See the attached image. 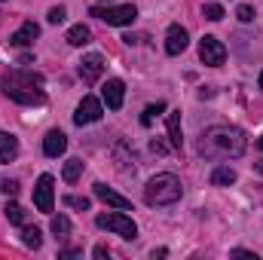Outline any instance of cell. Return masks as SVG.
Returning a JSON list of instances; mask_svg holds the SVG:
<instances>
[{
	"label": "cell",
	"mask_w": 263,
	"mask_h": 260,
	"mask_svg": "<svg viewBox=\"0 0 263 260\" xmlns=\"http://www.w3.org/2000/svg\"><path fill=\"white\" fill-rule=\"evenodd\" d=\"M196 150L205 159H236L245 153V135L236 126H211L202 132Z\"/></svg>",
	"instance_id": "cell-1"
},
{
	"label": "cell",
	"mask_w": 263,
	"mask_h": 260,
	"mask_svg": "<svg viewBox=\"0 0 263 260\" xmlns=\"http://www.w3.org/2000/svg\"><path fill=\"white\" fill-rule=\"evenodd\" d=\"M184 193V187H181V178L178 175H156V178H150L147 181V187H144V202L147 205H175L178 199Z\"/></svg>",
	"instance_id": "cell-2"
},
{
	"label": "cell",
	"mask_w": 263,
	"mask_h": 260,
	"mask_svg": "<svg viewBox=\"0 0 263 260\" xmlns=\"http://www.w3.org/2000/svg\"><path fill=\"white\" fill-rule=\"evenodd\" d=\"M95 224H98L101 230H110V233L123 236V239H135V236H138L135 220H132L129 214H123V211H107V214H98V217H95Z\"/></svg>",
	"instance_id": "cell-3"
},
{
	"label": "cell",
	"mask_w": 263,
	"mask_h": 260,
	"mask_svg": "<svg viewBox=\"0 0 263 260\" xmlns=\"http://www.w3.org/2000/svg\"><path fill=\"white\" fill-rule=\"evenodd\" d=\"M92 15L104 18L107 25L123 28V25H132V22L138 18V9H135L132 3H123V6H92Z\"/></svg>",
	"instance_id": "cell-4"
},
{
	"label": "cell",
	"mask_w": 263,
	"mask_h": 260,
	"mask_svg": "<svg viewBox=\"0 0 263 260\" xmlns=\"http://www.w3.org/2000/svg\"><path fill=\"white\" fill-rule=\"evenodd\" d=\"M6 89V98H12V101H18V104H43L46 101V95H43V89H34V86H28V83H15V80H6L3 83Z\"/></svg>",
	"instance_id": "cell-5"
},
{
	"label": "cell",
	"mask_w": 263,
	"mask_h": 260,
	"mask_svg": "<svg viewBox=\"0 0 263 260\" xmlns=\"http://www.w3.org/2000/svg\"><path fill=\"white\" fill-rule=\"evenodd\" d=\"M199 59H202V65H223V59H227V46L217 40V37H211V34H205L202 40H199Z\"/></svg>",
	"instance_id": "cell-6"
},
{
	"label": "cell",
	"mask_w": 263,
	"mask_h": 260,
	"mask_svg": "<svg viewBox=\"0 0 263 260\" xmlns=\"http://www.w3.org/2000/svg\"><path fill=\"white\" fill-rule=\"evenodd\" d=\"M101 114H104L101 101H98V98H92V95H86V98L77 104L73 123H77V126H89V123H98V120H101Z\"/></svg>",
	"instance_id": "cell-7"
},
{
	"label": "cell",
	"mask_w": 263,
	"mask_h": 260,
	"mask_svg": "<svg viewBox=\"0 0 263 260\" xmlns=\"http://www.w3.org/2000/svg\"><path fill=\"white\" fill-rule=\"evenodd\" d=\"M55 181H52V175H40V181H37V187H34V205H37V211H43V214H49L52 211V199H55Z\"/></svg>",
	"instance_id": "cell-8"
},
{
	"label": "cell",
	"mask_w": 263,
	"mask_h": 260,
	"mask_svg": "<svg viewBox=\"0 0 263 260\" xmlns=\"http://www.w3.org/2000/svg\"><path fill=\"white\" fill-rule=\"evenodd\" d=\"M101 73H104V59H101L98 52H92V55H86V59L80 62V80H83V83H95Z\"/></svg>",
	"instance_id": "cell-9"
},
{
	"label": "cell",
	"mask_w": 263,
	"mask_h": 260,
	"mask_svg": "<svg viewBox=\"0 0 263 260\" xmlns=\"http://www.w3.org/2000/svg\"><path fill=\"white\" fill-rule=\"evenodd\" d=\"M187 43H190L187 31H184L181 25H172L168 34H165V52H168V55H181V52L187 49Z\"/></svg>",
	"instance_id": "cell-10"
},
{
	"label": "cell",
	"mask_w": 263,
	"mask_h": 260,
	"mask_svg": "<svg viewBox=\"0 0 263 260\" xmlns=\"http://www.w3.org/2000/svg\"><path fill=\"white\" fill-rule=\"evenodd\" d=\"M101 95H104V101H107L110 110H120V107H123V98H126V86H123V80H107L104 89H101Z\"/></svg>",
	"instance_id": "cell-11"
},
{
	"label": "cell",
	"mask_w": 263,
	"mask_h": 260,
	"mask_svg": "<svg viewBox=\"0 0 263 260\" xmlns=\"http://www.w3.org/2000/svg\"><path fill=\"white\" fill-rule=\"evenodd\" d=\"M95 196L104 202V205H110V208H120V211H129L132 202L126 199V196H120L117 190H110L107 184H95Z\"/></svg>",
	"instance_id": "cell-12"
},
{
	"label": "cell",
	"mask_w": 263,
	"mask_h": 260,
	"mask_svg": "<svg viewBox=\"0 0 263 260\" xmlns=\"http://www.w3.org/2000/svg\"><path fill=\"white\" fill-rule=\"evenodd\" d=\"M65 150H67V135L65 132L52 129L46 138H43V153H46V156H62Z\"/></svg>",
	"instance_id": "cell-13"
},
{
	"label": "cell",
	"mask_w": 263,
	"mask_h": 260,
	"mask_svg": "<svg viewBox=\"0 0 263 260\" xmlns=\"http://www.w3.org/2000/svg\"><path fill=\"white\" fill-rule=\"evenodd\" d=\"M37 34H40V28H37L34 22H25V25L9 37V43H12V46H31V43L37 40Z\"/></svg>",
	"instance_id": "cell-14"
},
{
	"label": "cell",
	"mask_w": 263,
	"mask_h": 260,
	"mask_svg": "<svg viewBox=\"0 0 263 260\" xmlns=\"http://www.w3.org/2000/svg\"><path fill=\"white\" fill-rule=\"evenodd\" d=\"M18 156V138L9 132H0V162H12Z\"/></svg>",
	"instance_id": "cell-15"
},
{
	"label": "cell",
	"mask_w": 263,
	"mask_h": 260,
	"mask_svg": "<svg viewBox=\"0 0 263 260\" xmlns=\"http://www.w3.org/2000/svg\"><path fill=\"white\" fill-rule=\"evenodd\" d=\"M168 141H172L175 150H181V144H184V135H181V110H172L168 114Z\"/></svg>",
	"instance_id": "cell-16"
},
{
	"label": "cell",
	"mask_w": 263,
	"mask_h": 260,
	"mask_svg": "<svg viewBox=\"0 0 263 260\" xmlns=\"http://www.w3.org/2000/svg\"><path fill=\"white\" fill-rule=\"evenodd\" d=\"M211 184H214V187H230V184H236V172H233L230 165H217V169L211 172Z\"/></svg>",
	"instance_id": "cell-17"
},
{
	"label": "cell",
	"mask_w": 263,
	"mask_h": 260,
	"mask_svg": "<svg viewBox=\"0 0 263 260\" xmlns=\"http://www.w3.org/2000/svg\"><path fill=\"white\" fill-rule=\"evenodd\" d=\"M89 37H92V31H89L86 25H73V28L67 31V43H70V46H86Z\"/></svg>",
	"instance_id": "cell-18"
},
{
	"label": "cell",
	"mask_w": 263,
	"mask_h": 260,
	"mask_svg": "<svg viewBox=\"0 0 263 260\" xmlns=\"http://www.w3.org/2000/svg\"><path fill=\"white\" fill-rule=\"evenodd\" d=\"M80 175H83V159H67L62 178H65L67 184H77V181H80Z\"/></svg>",
	"instance_id": "cell-19"
},
{
	"label": "cell",
	"mask_w": 263,
	"mask_h": 260,
	"mask_svg": "<svg viewBox=\"0 0 263 260\" xmlns=\"http://www.w3.org/2000/svg\"><path fill=\"white\" fill-rule=\"evenodd\" d=\"M22 242H25L28 248H40V245H43V233H40L37 227H22Z\"/></svg>",
	"instance_id": "cell-20"
},
{
	"label": "cell",
	"mask_w": 263,
	"mask_h": 260,
	"mask_svg": "<svg viewBox=\"0 0 263 260\" xmlns=\"http://www.w3.org/2000/svg\"><path fill=\"white\" fill-rule=\"evenodd\" d=\"M3 211H6V220H9V224H15V227H25V208H22V205L9 202Z\"/></svg>",
	"instance_id": "cell-21"
},
{
	"label": "cell",
	"mask_w": 263,
	"mask_h": 260,
	"mask_svg": "<svg viewBox=\"0 0 263 260\" xmlns=\"http://www.w3.org/2000/svg\"><path fill=\"white\" fill-rule=\"evenodd\" d=\"M6 80L28 83V86H43V77H40V73H28V70H22V73H6Z\"/></svg>",
	"instance_id": "cell-22"
},
{
	"label": "cell",
	"mask_w": 263,
	"mask_h": 260,
	"mask_svg": "<svg viewBox=\"0 0 263 260\" xmlns=\"http://www.w3.org/2000/svg\"><path fill=\"white\" fill-rule=\"evenodd\" d=\"M52 233H55V239H67V233H70V220H67L65 214H55V217H52Z\"/></svg>",
	"instance_id": "cell-23"
},
{
	"label": "cell",
	"mask_w": 263,
	"mask_h": 260,
	"mask_svg": "<svg viewBox=\"0 0 263 260\" xmlns=\"http://www.w3.org/2000/svg\"><path fill=\"white\" fill-rule=\"evenodd\" d=\"M162 110H165V104H162V101H156V104H150V107L144 110V117H141V123H144V126H150V123H153V117H159Z\"/></svg>",
	"instance_id": "cell-24"
},
{
	"label": "cell",
	"mask_w": 263,
	"mask_h": 260,
	"mask_svg": "<svg viewBox=\"0 0 263 260\" xmlns=\"http://www.w3.org/2000/svg\"><path fill=\"white\" fill-rule=\"evenodd\" d=\"M202 15H205L208 22H220V18H223V6H220V3H208Z\"/></svg>",
	"instance_id": "cell-25"
},
{
	"label": "cell",
	"mask_w": 263,
	"mask_h": 260,
	"mask_svg": "<svg viewBox=\"0 0 263 260\" xmlns=\"http://www.w3.org/2000/svg\"><path fill=\"white\" fill-rule=\"evenodd\" d=\"M65 205H70V208H80V211H86V208H89V199H86V196H65Z\"/></svg>",
	"instance_id": "cell-26"
},
{
	"label": "cell",
	"mask_w": 263,
	"mask_h": 260,
	"mask_svg": "<svg viewBox=\"0 0 263 260\" xmlns=\"http://www.w3.org/2000/svg\"><path fill=\"white\" fill-rule=\"evenodd\" d=\"M46 18H49V22H52V25H62V22H65V18H67L65 6H52V9H49V15H46Z\"/></svg>",
	"instance_id": "cell-27"
},
{
	"label": "cell",
	"mask_w": 263,
	"mask_h": 260,
	"mask_svg": "<svg viewBox=\"0 0 263 260\" xmlns=\"http://www.w3.org/2000/svg\"><path fill=\"white\" fill-rule=\"evenodd\" d=\"M236 15H239V22H254V6H248V3H242V6L236 9Z\"/></svg>",
	"instance_id": "cell-28"
},
{
	"label": "cell",
	"mask_w": 263,
	"mask_h": 260,
	"mask_svg": "<svg viewBox=\"0 0 263 260\" xmlns=\"http://www.w3.org/2000/svg\"><path fill=\"white\" fill-rule=\"evenodd\" d=\"M150 150H153V153H159V156H162V153H168V144H162V141H159V138H153V141H150Z\"/></svg>",
	"instance_id": "cell-29"
},
{
	"label": "cell",
	"mask_w": 263,
	"mask_h": 260,
	"mask_svg": "<svg viewBox=\"0 0 263 260\" xmlns=\"http://www.w3.org/2000/svg\"><path fill=\"white\" fill-rule=\"evenodd\" d=\"M0 190H3V193H9V196H15V193H18V184H15V181H3V184H0Z\"/></svg>",
	"instance_id": "cell-30"
},
{
	"label": "cell",
	"mask_w": 263,
	"mask_h": 260,
	"mask_svg": "<svg viewBox=\"0 0 263 260\" xmlns=\"http://www.w3.org/2000/svg\"><path fill=\"white\" fill-rule=\"evenodd\" d=\"M233 257H248V260H257V254L254 251H245V248H236V251H230Z\"/></svg>",
	"instance_id": "cell-31"
},
{
	"label": "cell",
	"mask_w": 263,
	"mask_h": 260,
	"mask_svg": "<svg viewBox=\"0 0 263 260\" xmlns=\"http://www.w3.org/2000/svg\"><path fill=\"white\" fill-rule=\"evenodd\" d=\"M95 257L104 260V257H107V248H104V245H98V248H95Z\"/></svg>",
	"instance_id": "cell-32"
},
{
	"label": "cell",
	"mask_w": 263,
	"mask_h": 260,
	"mask_svg": "<svg viewBox=\"0 0 263 260\" xmlns=\"http://www.w3.org/2000/svg\"><path fill=\"white\" fill-rule=\"evenodd\" d=\"M257 172H260V175H263V159H260V162H257Z\"/></svg>",
	"instance_id": "cell-33"
},
{
	"label": "cell",
	"mask_w": 263,
	"mask_h": 260,
	"mask_svg": "<svg viewBox=\"0 0 263 260\" xmlns=\"http://www.w3.org/2000/svg\"><path fill=\"white\" fill-rule=\"evenodd\" d=\"M257 147H260V150H263V135H260V138H257Z\"/></svg>",
	"instance_id": "cell-34"
},
{
	"label": "cell",
	"mask_w": 263,
	"mask_h": 260,
	"mask_svg": "<svg viewBox=\"0 0 263 260\" xmlns=\"http://www.w3.org/2000/svg\"><path fill=\"white\" fill-rule=\"evenodd\" d=\"M260 89H263V70H260Z\"/></svg>",
	"instance_id": "cell-35"
}]
</instances>
